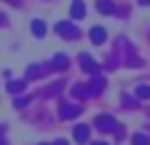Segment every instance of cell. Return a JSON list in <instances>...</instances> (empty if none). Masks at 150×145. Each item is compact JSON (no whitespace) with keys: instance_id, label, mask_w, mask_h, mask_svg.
Here are the masks:
<instances>
[{"instance_id":"cell-2","label":"cell","mask_w":150,"mask_h":145,"mask_svg":"<svg viewBox=\"0 0 150 145\" xmlns=\"http://www.w3.org/2000/svg\"><path fill=\"white\" fill-rule=\"evenodd\" d=\"M94 124H97V129H99V132H105V134H110V132H115V129H118L115 118H112V116H107V113L97 116V121H94Z\"/></svg>"},{"instance_id":"cell-8","label":"cell","mask_w":150,"mask_h":145,"mask_svg":"<svg viewBox=\"0 0 150 145\" xmlns=\"http://www.w3.org/2000/svg\"><path fill=\"white\" fill-rule=\"evenodd\" d=\"M105 86H107V81H105L102 75H94V78H91V83H88L91 97H94V94H99V92H105Z\"/></svg>"},{"instance_id":"cell-9","label":"cell","mask_w":150,"mask_h":145,"mask_svg":"<svg viewBox=\"0 0 150 145\" xmlns=\"http://www.w3.org/2000/svg\"><path fill=\"white\" fill-rule=\"evenodd\" d=\"M72 97H75V100H86V97H91L88 83H75V86H72Z\"/></svg>"},{"instance_id":"cell-25","label":"cell","mask_w":150,"mask_h":145,"mask_svg":"<svg viewBox=\"0 0 150 145\" xmlns=\"http://www.w3.org/2000/svg\"><path fill=\"white\" fill-rule=\"evenodd\" d=\"M40 145H46V142H40Z\"/></svg>"},{"instance_id":"cell-12","label":"cell","mask_w":150,"mask_h":145,"mask_svg":"<svg viewBox=\"0 0 150 145\" xmlns=\"http://www.w3.org/2000/svg\"><path fill=\"white\" fill-rule=\"evenodd\" d=\"M70 14H72V19H81V16H86V6L81 3V0H75L72 8H70Z\"/></svg>"},{"instance_id":"cell-20","label":"cell","mask_w":150,"mask_h":145,"mask_svg":"<svg viewBox=\"0 0 150 145\" xmlns=\"http://www.w3.org/2000/svg\"><path fill=\"white\" fill-rule=\"evenodd\" d=\"M54 145H70V142H67V140H56Z\"/></svg>"},{"instance_id":"cell-7","label":"cell","mask_w":150,"mask_h":145,"mask_svg":"<svg viewBox=\"0 0 150 145\" xmlns=\"http://www.w3.org/2000/svg\"><path fill=\"white\" fill-rule=\"evenodd\" d=\"M88 38H91V43H94V46H99V43H105V41H107V30H105V27H91Z\"/></svg>"},{"instance_id":"cell-16","label":"cell","mask_w":150,"mask_h":145,"mask_svg":"<svg viewBox=\"0 0 150 145\" xmlns=\"http://www.w3.org/2000/svg\"><path fill=\"white\" fill-rule=\"evenodd\" d=\"M131 145H150V137L139 132V134H134V137H131Z\"/></svg>"},{"instance_id":"cell-19","label":"cell","mask_w":150,"mask_h":145,"mask_svg":"<svg viewBox=\"0 0 150 145\" xmlns=\"http://www.w3.org/2000/svg\"><path fill=\"white\" fill-rule=\"evenodd\" d=\"M123 105H126V107H137V100H134V97H123Z\"/></svg>"},{"instance_id":"cell-11","label":"cell","mask_w":150,"mask_h":145,"mask_svg":"<svg viewBox=\"0 0 150 145\" xmlns=\"http://www.w3.org/2000/svg\"><path fill=\"white\" fill-rule=\"evenodd\" d=\"M62 89H64V83H62V81H56V83H51V86H46V89H43L40 97H54L56 92H62Z\"/></svg>"},{"instance_id":"cell-21","label":"cell","mask_w":150,"mask_h":145,"mask_svg":"<svg viewBox=\"0 0 150 145\" xmlns=\"http://www.w3.org/2000/svg\"><path fill=\"white\" fill-rule=\"evenodd\" d=\"M139 3H142V6H150V0H139Z\"/></svg>"},{"instance_id":"cell-5","label":"cell","mask_w":150,"mask_h":145,"mask_svg":"<svg viewBox=\"0 0 150 145\" xmlns=\"http://www.w3.org/2000/svg\"><path fill=\"white\" fill-rule=\"evenodd\" d=\"M72 137L78 140V142H88V137H91V126H86V124H78L72 129Z\"/></svg>"},{"instance_id":"cell-10","label":"cell","mask_w":150,"mask_h":145,"mask_svg":"<svg viewBox=\"0 0 150 145\" xmlns=\"http://www.w3.org/2000/svg\"><path fill=\"white\" fill-rule=\"evenodd\" d=\"M43 70H48V65H46V67H40V65H32V67L27 70V81H35V78H40V75H46Z\"/></svg>"},{"instance_id":"cell-13","label":"cell","mask_w":150,"mask_h":145,"mask_svg":"<svg viewBox=\"0 0 150 145\" xmlns=\"http://www.w3.org/2000/svg\"><path fill=\"white\" fill-rule=\"evenodd\" d=\"M27 89V78H22V81H11L8 83V92L11 94H19V92H24Z\"/></svg>"},{"instance_id":"cell-18","label":"cell","mask_w":150,"mask_h":145,"mask_svg":"<svg viewBox=\"0 0 150 145\" xmlns=\"http://www.w3.org/2000/svg\"><path fill=\"white\" fill-rule=\"evenodd\" d=\"M13 105H16V107H27V105H30V97H16Z\"/></svg>"},{"instance_id":"cell-1","label":"cell","mask_w":150,"mask_h":145,"mask_svg":"<svg viewBox=\"0 0 150 145\" xmlns=\"http://www.w3.org/2000/svg\"><path fill=\"white\" fill-rule=\"evenodd\" d=\"M56 32H59V38H67V41L81 38V30L75 27L72 22H59V24H56Z\"/></svg>"},{"instance_id":"cell-14","label":"cell","mask_w":150,"mask_h":145,"mask_svg":"<svg viewBox=\"0 0 150 145\" xmlns=\"http://www.w3.org/2000/svg\"><path fill=\"white\" fill-rule=\"evenodd\" d=\"M32 35H35V38H43V35H46V22H32Z\"/></svg>"},{"instance_id":"cell-15","label":"cell","mask_w":150,"mask_h":145,"mask_svg":"<svg viewBox=\"0 0 150 145\" xmlns=\"http://www.w3.org/2000/svg\"><path fill=\"white\" fill-rule=\"evenodd\" d=\"M97 8H99L102 14H115V6H112V0H99Z\"/></svg>"},{"instance_id":"cell-17","label":"cell","mask_w":150,"mask_h":145,"mask_svg":"<svg viewBox=\"0 0 150 145\" xmlns=\"http://www.w3.org/2000/svg\"><path fill=\"white\" fill-rule=\"evenodd\" d=\"M137 100H150V86H137Z\"/></svg>"},{"instance_id":"cell-24","label":"cell","mask_w":150,"mask_h":145,"mask_svg":"<svg viewBox=\"0 0 150 145\" xmlns=\"http://www.w3.org/2000/svg\"><path fill=\"white\" fill-rule=\"evenodd\" d=\"M3 22H6V19H3V16H0V24H3Z\"/></svg>"},{"instance_id":"cell-23","label":"cell","mask_w":150,"mask_h":145,"mask_svg":"<svg viewBox=\"0 0 150 145\" xmlns=\"http://www.w3.org/2000/svg\"><path fill=\"white\" fill-rule=\"evenodd\" d=\"M0 145H6V140H3V137H0Z\"/></svg>"},{"instance_id":"cell-3","label":"cell","mask_w":150,"mask_h":145,"mask_svg":"<svg viewBox=\"0 0 150 145\" xmlns=\"http://www.w3.org/2000/svg\"><path fill=\"white\" fill-rule=\"evenodd\" d=\"M59 116H62L64 121H72V118L81 116V107H78V105H70V102H62V105H59Z\"/></svg>"},{"instance_id":"cell-22","label":"cell","mask_w":150,"mask_h":145,"mask_svg":"<svg viewBox=\"0 0 150 145\" xmlns=\"http://www.w3.org/2000/svg\"><path fill=\"white\" fill-rule=\"evenodd\" d=\"M91 145H107V142H91Z\"/></svg>"},{"instance_id":"cell-4","label":"cell","mask_w":150,"mask_h":145,"mask_svg":"<svg viewBox=\"0 0 150 145\" xmlns=\"http://www.w3.org/2000/svg\"><path fill=\"white\" fill-rule=\"evenodd\" d=\"M78 62H81V67H83V72H88V75H91V78H94V75H99V65H97V62H94V59L88 57V54H81V59H78Z\"/></svg>"},{"instance_id":"cell-6","label":"cell","mask_w":150,"mask_h":145,"mask_svg":"<svg viewBox=\"0 0 150 145\" xmlns=\"http://www.w3.org/2000/svg\"><path fill=\"white\" fill-rule=\"evenodd\" d=\"M48 65H51V70H56V72H64V70L70 67V59L64 57V54H56V57H54Z\"/></svg>"}]
</instances>
